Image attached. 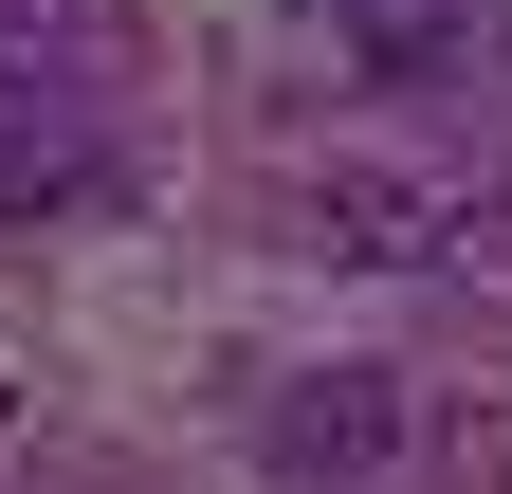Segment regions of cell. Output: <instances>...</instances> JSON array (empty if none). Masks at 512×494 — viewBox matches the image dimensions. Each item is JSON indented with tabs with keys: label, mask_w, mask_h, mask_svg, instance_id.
Here are the masks:
<instances>
[{
	"label": "cell",
	"mask_w": 512,
	"mask_h": 494,
	"mask_svg": "<svg viewBox=\"0 0 512 494\" xmlns=\"http://www.w3.org/2000/svg\"><path fill=\"white\" fill-rule=\"evenodd\" d=\"M403 458V385L384 366H293L275 403H256V476H293V494H348Z\"/></svg>",
	"instance_id": "1"
},
{
	"label": "cell",
	"mask_w": 512,
	"mask_h": 494,
	"mask_svg": "<svg viewBox=\"0 0 512 494\" xmlns=\"http://www.w3.org/2000/svg\"><path fill=\"white\" fill-rule=\"evenodd\" d=\"M37 202H110V129H92L74 74L0 55V220H37Z\"/></svg>",
	"instance_id": "2"
},
{
	"label": "cell",
	"mask_w": 512,
	"mask_h": 494,
	"mask_svg": "<svg viewBox=\"0 0 512 494\" xmlns=\"http://www.w3.org/2000/svg\"><path fill=\"white\" fill-rule=\"evenodd\" d=\"M330 37H348V74H384V92L476 74V0H330Z\"/></svg>",
	"instance_id": "3"
},
{
	"label": "cell",
	"mask_w": 512,
	"mask_h": 494,
	"mask_svg": "<svg viewBox=\"0 0 512 494\" xmlns=\"http://www.w3.org/2000/svg\"><path fill=\"white\" fill-rule=\"evenodd\" d=\"M293 238H311V257H366V275H403V257H439V220H421V202H403L384 165H330V183L293 202Z\"/></svg>",
	"instance_id": "4"
},
{
	"label": "cell",
	"mask_w": 512,
	"mask_h": 494,
	"mask_svg": "<svg viewBox=\"0 0 512 494\" xmlns=\"http://www.w3.org/2000/svg\"><path fill=\"white\" fill-rule=\"evenodd\" d=\"M476 257H512V202H476Z\"/></svg>",
	"instance_id": "5"
}]
</instances>
